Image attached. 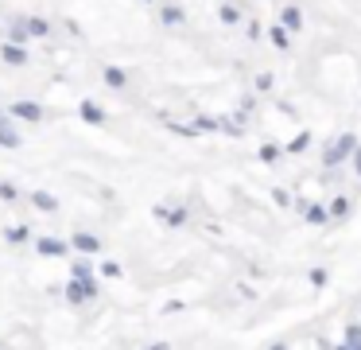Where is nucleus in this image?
I'll list each match as a JSON object with an SVG mask.
<instances>
[{
	"mask_svg": "<svg viewBox=\"0 0 361 350\" xmlns=\"http://www.w3.org/2000/svg\"><path fill=\"white\" fill-rule=\"evenodd\" d=\"M257 90L268 93V90H272V74H257Z\"/></svg>",
	"mask_w": 361,
	"mask_h": 350,
	"instance_id": "obj_31",
	"label": "nucleus"
},
{
	"mask_svg": "<svg viewBox=\"0 0 361 350\" xmlns=\"http://www.w3.org/2000/svg\"><path fill=\"white\" fill-rule=\"evenodd\" d=\"M97 273L105 276V280H121V276H125V268H121L117 261H101V265H97Z\"/></svg>",
	"mask_w": 361,
	"mask_h": 350,
	"instance_id": "obj_22",
	"label": "nucleus"
},
{
	"mask_svg": "<svg viewBox=\"0 0 361 350\" xmlns=\"http://www.w3.org/2000/svg\"><path fill=\"white\" fill-rule=\"evenodd\" d=\"M4 39L8 43H20V47H27V43H32V35H27V24H24V16H16L8 24V35H4Z\"/></svg>",
	"mask_w": 361,
	"mask_h": 350,
	"instance_id": "obj_13",
	"label": "nucleus"
},
{
	"mask_svg": "<svg viewBox=\"0 0 361 350\" xmlns=\"http://www.w3.org/2000/svg\"><path fill=\"white\" fill-rule=\"evenodd\" d=\"M327 214L334 218V222H346V218H350V199H346V195H334L330 207H327Z\"/></svg>",
	"mask_w": 361,
	"mask_h": 350,
	"instance_id": "obj_18",
	"label": "nucleus"
},
{
	"mask_svg": "<svg viewBox=\"0 0 361 350\" xmlns=\"http://www.w3.org/2000/svg\"><path fill=\"white\" fill-rule=\"evenodd\" d=\"M35 253H39V257H67V253H70V242L43 233V238H35Z\"/></svg>",
	"mask_w": 361,
	"mask_h": 350,
	"instance_id": "obj_7",
	"label": "nucleus"
},
{
	"mask_svg": "<svg viewBox=\"0 0 361 350\" xmlns=\"http://www.w3.org/2000/svg\"><path fill=\"white\" fill-rule=\"evenodd\" d=\"M218 20H222L226 27L241 24V8H237V4H222V8H218Z\"/></svg>",
	"mask_w": 361,
	"mask_h": 350,
	"instance_id": "obj_20",
	"label": "nucleus"
},
{
	"mask_svg": "<svg viewBox=\"0 0 361 350\" xmlns=\"http://www.w3.org/2000/svg\"><path fill=\"white\" fill-rule=\"evenodd\" d=\"M342 346H350V350H361V323H350V327H346V335H342Z\"/></svg>",
	"mask_w": 361,
	"mask_h": 350,
	"instance_id": "obj_21",
	"label": "nucleus"
},
{
	"mask_svg": "<svg viewBox=\"0 0 361 350\" xmlns=\"http://www.w3.org/2000/svg\"><path fill=\"white\" fill-rule=\"evenodd\" d=\"M280 24H284L287 32H299V27H303V12H299V4H287V8H280Z\"/></svg>",
	"mask_w": 361,
	"mask_h": 350,
	"instance_id": "obj_15",
	"label": "nucleus"
},
{
	"mask_svg": "<svg viewBox=\"0 0 361 350\" xmlns=\"http://www.w3.org/2000/svg\"><path fill=\"white\" fill-rule=\"evenodd\" d=\"M353 148H357V136H353V133H342L334 144H327V152H322V167H342L346 160H350Z\"/></svg>",
	"mask_w": 361,
	"mask_h": 350,
	"instance_id": "obj_2",
	"label": "nucleus"
},
{
	"mask_svg": "<svg viewBox=\"0 0 361 350\" xmlns=\"http://www.w3.org/2000/svg\"><path fill=\"white\" fill-rule=\"evenodd\" d=\"M280 156H284V148H280V144H261V160H264V164H276Z\"/></svg>",
	"mask_w": 361,
	"mask_h": 350,
	"instance_id": "obj_26",
	"label": "nucleus"
},
{
	"mask_svg": "<svg viewBox=\"0 0 361 350\" xmlns=\"http://www.w3.org/2000/svg\"><path fill=\"white\" fill-rule=\"evenodd\" d=\"M24 195H20L16 183H8V179H0V202H20Z\"/></svg>",
	"mask_w": 361,
	"mask_h": 350,
	"instance_id": "obj_23",
	"label": "nucleus"
},
{
	"mask_svg": "<svg viewBox=\"0 0 361 350\" xmlns=\"http://www.w3.org/2000/svg\"><path fill=\"white\" fill-rule=\"evenodd\" d=\"M268 39H272V47H280V51L292 47V39H287V27H284V24H272V27H268Z\"/></svg>",
	"mask_w": 361,
	"mask_h": 350,
	"instance_id": "obj_19",
	"label": "nucleus"
},
{
	"mask_svg": "<svg viewBox=\"0 0 361 350\" xmlns=\"http://www.w3.org/2000/svg\"><path fill=\"white\" fill-rule=\"evenodd\" d=\"M194 129H198V133H218V117H198Z\"/></svg>",
	"mask_w": 361,
	"mask_h": 350,
	"instance_id": "obj_28",
	"label": "nucleus"
},
{
	"mask_svg": "<svg viewBox=\"0 0 361 350\" xmlns=\"http://www.w3.org/2000/svg\"><path fill=\"white\" fill-rule=\"evenodd\" d=\"M307 144H311V133H299L292 144H287V152H292V156H299V152H307Z\"/></svg>",
	"mask_w": 361,
	"mask_h": 350,
	"instance_id": "obj_27",
	"label": "nucleus"
},
{
	"mask_svg": "<svg viewBox=\"0 0 361 350\" xmlns=\"http://www.w3.org/2000/svg\"><path fill=\"white\" fill-rule=\"evenodd\" d=\"M0 113H4V109H0Z\"/></svg>",
	"mask_w": 361,
	"mask_h": 350,
	"instance_id": "obj_34",
	"label": "nucleus"
},
{
	"mask_svg": "<svg viewBox=\"0 0 361 350\" xmlns=\"http://www.w3.org/2000/svg\"><path fill=\"white\" fill-rule=\"evenodd\" d=\"M350 156H353V171H357V179H361V148H353Z\"/></svg>",
	"mask_w": 361,
	"mask_h": 350,
	"instance_id": "obj_32",
	"label": "nucleus"
},
{
	"mask_svg": "<svg viewBox=\"0 0 361 350\" xmlns=\"http://www.w3.org/2000/svg\"><path fill=\"white\" fill-rule=\"evenodd\" d=\"M78 117H82L86 125H93V129H105V125H109V113H105V105H97V101H90V98L78 105Z\"/></svg>",
	"mask_w": 361,
	"mask_h": 350,
	"instance_id": "obj_6",
	"label": "nucleus"
},
{
	"mask_svg": "<svg viewBox=\"0 0 361 350\" xmlns=\"http://www.w3.org/2000/svg\"><path fill=\"white\" fill-rule=\"evenodd\" d=\"M24 24H27V35H32V39H47L50 35V20H43V16H24Z\"/></svg>",
	"mask_w": 361,
	"mask_h": 350,
	"instance_id": "obj_16",
	"label": "nucleus"
},
{
	"mask_svg": "<svg viewBox=\"0 0 361 350\" xmlns=\"http://www.w3.org/2000/svg\"><path fill=\"white\" fill-rule=\"evenodd\" d=\"M27 199H32V207L39 210V214H55V210H59V199H55L50 191H32Z\"/></svg>",
	"mask_w": 361,
	"mask_h": 350,
	"instance_id": "obj_10",
	"label": "nucleus"
},
{
	"mask_svg": "<svg viewBox=\"0 0 361 350\" xmlns=\"http://www.w3.org/2000/svg\"><path fill=\"white\" fill-rule=\"evenodd\" d=\"M0 58L8 63V67H27L32 63V55H27V47H20V43H0Z\"/></svg>",
	"mask_w": 361,
	"mask_h": 350,
	"instance_id": "obj_9",
	"label": "nucleus"
},
{
	"mask_svg": "<svg viewBox=\"0 0 361 350\" xmlns=\"http://www.w3.org/2000/svg\"><path fill=\"white\" fill-rule=\"evenodd\" d=\"M8 117H16V121H24V125H43V105L39 101H12L8 109H4Z\"/></svg>",
	"mask_w": 361,
	"mask_h": 350,
	"instance_id": "obj_5",
	"label": "nucleus"
},
{
	"mask_svg": "<svg viewBox=\"0 0 361 350\" xmlns=\"http://www.w3.org/2000/svg\"><path fill=\"white\" fill-rule=\"evenodd\" d=\"M70 276H78V280H90V276H93V265H90V261H70Z\"/></svg>",
	"mask_w": 361,
	"mask_h": 350,
	"instance_id": "obj_25",
	"label": "nucleus"
},
{
	"mask_svg": "<svg viewBox=\"0 0 361 350\" xmlns=\"http://www.w3.org/2000/svg\"><path fill=\"white\" fill-rule=\"evenodd\" d=\"M151 218H156V222H163L168 226V230H183L186 222H191V210L186 207H151Z\"/></svg>",
	"mask_w": 361,
	"mask_h": 350,
	"instance_id": "obj_4",
	"label": "nucleus"
},
{
	"mask_svg": "<svg viewBox=\"0 0 361 350\" xmlns=\"http://www.w3.org/2000/svg\"><path fill=\"white\" fill-rule=\"evenodd\" d=\"M70 249L82 253V257H101V253H105V242H101L97 233H90V230H74L70 233Z\"/></svg>",
	"mask_w": 361,
	"mask_h": 350,
	"instance_id": "obj_3",
	"label": "nucleus"
},
{
	"mask_svg": "<svg viewBox=\"0 0 361 350\" xmlns=\"http://www.w3.org/2000/svg\"><path fill=\"white\" fill-rule=\"evenodd\" d=\"M144 4H151V0H144Z\"/></svg>",
	"mask_w": 361,
	"mask_h": 350,
	"instance_id": "obj_33",
	"label": "nucleus"
},
{
	"mask_svg": "<svg viewBox=\"0 0 361 350\" xmlns=\"http://www.w3.org/2000/svg\"><path fill=\"white\" fill-rule=\"evenodd\" d=\"M218 133H226V136H245V129H241V121H229V117H218Z\"/></svg>",
	"mask_w": 361,
	"mask_h": 350,
	"instance_id": "obj_24",
	"label": "nucleus"
},
{
	"mask_svg": "<svg viewBox=\"0 0 361 350\" xmlns=\"http://www.w3.org/2000/svg\"><path fill=\"white\" fill-rule=\"evenodd\" d=\"M160 24L163 27H179V24H186V12L179 8V4H163V8H160Z\"/></svg>",
	"mask_w": 361,
	"mask_h": 350,
	"instance_id": "obj_14",
	"label": "nucleus"
},
{
	"mask_svg": "<svg viewBox=\"0 0 361 350\" xmlns=\"http://www.w3.org/2000/svg\"><path fill=\"white\" fill-rule=\"evenodd\" d=\"M272 199H276V207H292V195H287L284 187H276V191H272Z\"/></svg>",
	"mask_w": 361,
	"mask_h": 350,
	"instance_id": "obj_29",
	"label": "nucleus"
},
{
	"mask_svg": "<svg viewBox=\"0 0 361 350\" xmlns=\"http://www.w3.org/2000/svg\"><path fill=\"white\" fill-rule=\"evenodd\" d=\"M101 78H105L109 90H125V86H128V70L125 67H105V70H101Z\"/></svg>",
	"mask_w": 361,
	"mask_h": 350,
	"instance_id": "obj_12",
	"label": "nucleus"
},
{
	"mask_svg": "<svg viewBox=\"0 0 361 350\" xmlns=\"http://www.w3.org/2000/svg\"><path fill=\"white\" fill-rule=\"evenodd\" d=\"M4 242H8V245H27V242H32V226H27V222L8 226V230H4Z\"/></svg>",
	"mask_w": 361,
	"mask_h": 350,
	"instance_id": "obj_11",
	"label": "nucleus"
},
{
	"mask_svg": "<svg viewBox=\"0 0 361 350\" xmlns=\"http://www.w3.org/2000/svg\"><path fill=\"white\" fill-rule=\"evenodd\" d=\"M303 218H307L311 226H327L330 222V214H327V207H322V202H307V207H303Z\"/></svg>",
	"mask_w": 361,
	"mask_h": 350,
	"instance_id": "obj_17",
	"label": "nucleus"
},
{
	"mask_svg": "<svg viewBox=\"0 0 361 350\" xmlns=\"http://www.w3.org/2000/svg\"><path fill=\"white\" fill-rule=\"evenodd\" d=\"M62 296H67L70 308H86V304H93L101 296V284L97 276H90V280H78V276H70L67 288H62Z\"/></svg>",
	"mask_w": 361,
	"mask_h": 350,
	"instance_id": "obj_1",
	"label": "nucleus"
},
{
	"mask_svg": "<svg viewBox=\"0 0 361 350\" xmlns=\"http://www.w3.org/2000/svg\"><path fill=\"white\" fill-rule=\"evenodd\" d=\"M311 284H315V288H322V284H327V268H311Z\"/></svg>",
	"mask_w": 361,
	"mask_h": 350,
	"instance_id": "obj_30",
	"label": "nucleus"
},
{
	"mask_svg": "<svg viewBox=\"0 0 361 350\" xmlns=\"http://www.w3.org/2000/svg\"><path fill=\"white\" fill-rule=\"evenodd\" d=\"M20 144H24V136H20L16 117L0 113V148H20Z\"/></svg>",
	"mask_w": 361,
	"mask_h": 350,
	"instance_id": "obj_8",
	"label": "nucleus"
}]
</instances>
